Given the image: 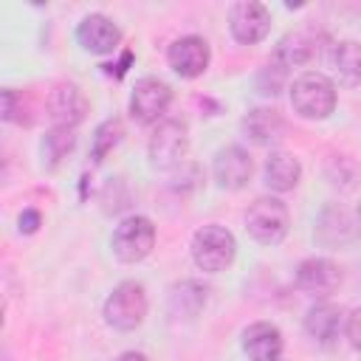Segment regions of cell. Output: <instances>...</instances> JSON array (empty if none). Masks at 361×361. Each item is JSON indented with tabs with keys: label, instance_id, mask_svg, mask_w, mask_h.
<instances>
[{
	"label": "cell",
	"instance_id": "13",
	"mask_svg": "<svg viewBox=\"0 0 361 361\" xmlns=\"http://www.w3.org/2000/svg\"><path fill=\"white\" fill-rule=\"evenodd\" d=\"M212 172H214V180L223 189H243L251 180L254 164H251V155L243 147L228 144V147L217 149V155L212 161Z\"/></svg>",
	"mask_w": 361,
	"mask_h": 361
},
{
	"label": "cell",
	"instance_id": "14",
	"mask_svg": "<svg viewBox=\"0 0 361 361\" xmlns=\"http://www.w3.org/2000/svg\"><path fill=\"white\" fill-rule=\"evenodd\" d=\"M209 302V288L197 279H180L166 290V313L172 319L192 322Z\"/></svg>",
	"mask_w": 361,
	"mask_h": 361
},
{
	"label": "cell",
	"instance_id": "24",
	"mask_svg": "<svg viewBox=\"0 0 361 361\" xmlns=\"http://www.w3.org/2000/svg\"><path fill=\"white\" fill-rule=\"evenodd\" d=\"M285 79H288V68L271 56V62H265L257 73V90L262 96H276L285 87Z\"/></svg>",
	"mask_w": 361,
	"mask_h": 361
},
{
	"label": "cell",
	"instance_id": "5",
	"mask_svg": "<svg viewBox=\"0 0 361 361\" xmlns=\"http://www.w3.org/2000/svg\"><path fill=\"white\" fill-rule=\"evenodd\" d=\"M189 149V135H186V124L178 118H164L155 124L149 144H147V155H149V166L152 169H175L183 164Z\"/></svg>",
	"mask_w": 361,
	"mask_h": 361
},
{
	"label": "cell",
	"instance_id": "10",
	"mask_svg": "<svg viewBox=\"0 0 361 361\" xmlns=\"http://www.w3.org/2000/svg\"><path fill=\"white\" fill-rule=\"evenodd\" d=\"M209 59H212V51H209V42L197 34H186V37H178L169 51H166V62L169 68L180 76V79H197L206 73L209 68Z\"/></svg>",
	"mask_w": 361,
	"mask_h": 361
},
{
	"label": "cell",
	"instance_id": "27",
	"mask_svg": "<svg viewBox=\"0 0 361 361\" xmlns=\"http://www.w3.org/2000/svg\"><path fill=\"white\" fill-rule=\"evenodd\" d=\"M113 361H149L144 353H135V350H124V353H118Z\"/></svg>",
	"mask_w": 361,
	"mask_h": 361
},
{
	"label": "cell",
	"instance_id": "11",
	"mask_svg": "<svg viewBox=\"0 0 361 361\" xmlns=\"http://www.w3.org/2000/svg\"><path fill=\"white\" fill-rule=\"evenodd\" d=\"M341 285V268L327 257H307L296 268V288L307 296L327 299Z\"/></svg>",
	"mask_w": 361,
	"mask_h": 361
},
{
	"label": "cell",
	"instance_id": "16",
	"mask_svg": "<svg viewBox=\"0 0 361 361\" xmlns=\"http://www.w3.org/2000/svg\"><path fill=\"white\" fill-rule=\"evenodd\" d=\"M243 133L254 144H259V147H274V144H279L285 138L288 124L279 116V110H274V107H254L243 118Z\"/></svg>",
	"mask_w": 361,
	"mask_h": 361
},
{
	"label": "cell",
	"instance_id": "1",
	"mask_svg": "<svg viewBox=\"0 0 361 361\" xmlns=\"http://www.w3.org/2000/svg\"><path fill=\"white\" fill-rule=\"evenodd\" d=\"M290 104L302 118L322 121L336 110V85L322 71H305L290 85Z\"/></svg>",
	"mask_w": 361,
	"mask_h": 361
},
{
	"label": "cell",
	"instance_id": "28",
	"mask_svg": "<svg viewBox=\"0 0 361 361\" xmlns=\"http://www.w3.org/2000/svg\"><path fill=\"white\" fill-rule=\"evenodd\" d=\"M355 231L361 234V203H358V209H355Z\"/></svg>",
	"mask_w": 361,
	"mask_h": 361
},
{
	"label": "cell",
	"instance_id": "6",
	"mask_svg": "<svg viewBox=\"0 0 361 361\" xmlns=\"http://www.w3.org/2000/svg\"><path fill=\"white\" fill-rule=\"evenodd\" d=\"M110 248L118 262H141L155 248V226L144 214L124 217L110 237Z\"/></svg>",
	"mask_w": 361,
	"mask_h": 361
},
{
	"label": "cell",
	"instance_id": "26",
	"mask_svg": "<svg viewBox=\"0 0 361 361\" xmlns=\"http://www.w3.org/2000/svg\"><path fill=\"white\" fill-rule=\"evenodd\" d=\"M20 231L23 234H34L39 226H42V214L37 212V209H23V214H20Z\"/></svg>",
	"mask_w": 361,
	"mask_h": 361
},
{
	"label": "cell",
	"instance_id": "15",
	"mask_svg": "<svg viewBox=\"0 0 361 361\" xmlns=\"http://www.w3.org/2000/svg\"><path fill=\"white\" fill-rule=\"evenodd\" d=\"M282 333L271 322H254L243 330V350L248 361H279L282 358Z\"/></svg>",
	"mask_w": 361,
	"mask_h": 361
},
{
	"label": "cell",
	"instance_id": "8",
	"mask_svg": "<svg viewBox=\"0 0 361 361\" xmlns=\"http://www.w3.org/2000/svg\"><path fill=\"white\" fill-rule=\"evenodd\" d=\"M228 31L237 42L254 45L271 31V11L257 0H240L228 8Z\"/></svg>",
	"mask_w": 361,
	"mask_h": 361
},
{
	"label": "cell",
	"instance_id": "23",
	"mask_svg": "<svg viewBox=\"0 0 361 361\" xmlns=\"http://www.w3.org/2000/svg\"><path fill=\"white\" fill-rule=\"evenodd\" d=\"M76 144V135L73 130H65V127H51L48 135L42 138V158L48 161V166H56Z\"/></svg>",
	"mask_w": 361,
	"mask_h": 361
},
{
	"label": "cell",
	"instance_id": "3",
	"mask_svg": "<svg viewBox=\"0 0 361 361\" xmlns=\"http://www.w3.org/2000/svg\"><path fill=\"white\" fill-rule=\"evenodd\" d=\"M237 257V240L228 228L209 223L192 234V259L206 274L226 271Z\"/></svg>",
	"mask_w": 361,
	"mask_h": 361
},
{
	"label": "cell",
	"instance_id": "21",
	"mask_svg": "<svg viewBox=\"0 0 361 361\" xmlns=\"http://www.w3.org/2000/svg\"><path fill=\"white\" fill-rule=\"evenodd\" d=\"M330 65L344 87H355L361 82V45L355 39H338L330 51Z\"/></svg>",
	"mask_w": 361,
	"mask_h": 361
},
{
	"label": "cell",
	"instance_id": "7",
	"mask_svg": "<svg viewBox=\"0 0 361 361\" xmlns=\"http://www.w3.org/2000/svg\"><path fill=\"white\" fill-rule=\"evenodd\" d=\"M172 104V87L164 79L144 76L135 82L130 96V113L138 124H158L164 121V113Z\"/></svg>",
	"mask_w": 361,
	"mask_h": 361
},
{
	"label": "cell",
	"instance_id": "25",
	"mask_svg": "<svg viewBox=\"0 0 361 361\" xmlns=\"http://www.w3.org/2000/svg\"><path fill=\"white\" fill-rule=\"evenodd\" d=\"M344 333L350 338V344L355 350H361V307H353L347 316H344Z\"/></svg>",
	"mask_w": 361,
	"mask_h": 361
},
{
	"label": "cell",
	"instance_id": "2",
	"mask_svg": "<svg viewBox=\"0 0 361 361\" xmlns=\"http://www.w3.org/2000/svg\"><path fill=\"white\" fill-rule=\"evenodd\" d=\"M147 293H144V285L141 282H133V279H124L118 282L107 299H104V322L113 327V330H121V333H130L135 327H141V322L147 319Z\"/></svg>",
	"mask_w": 361,
	"mask_h": 361
},
{
	"label": "cell",
	"instance_id": "12",
	"mask_svg": "<svg viewBox=\"0 0 361 361\" xmlns=\"http://www.w3.org/2000/svg\"><path fill=\"white\" fill-rule=\"evenodd\" d=\"M76 42L87 54L104 56V54H113L121 45V31H118V25L110 17H104V14H87L76 25Z\"/></svg>",
	"mask_w": 361,
	"mask_h": 361
},
{
	"label": "cell",
	"instance_id": "29",
	"mask_svg": "<svg viewBox=\"0 0 361 361\" xmlns=\"http://www.w3.org/2000/svg\"><path fill=\"white\" fill-rule=\"evenodd\" d=\"M279 361H282V358H279Z\"/></svg>",
	"mask_w": 361,
	"mask_h": 361
},
{
	"label": "cell",
	"instance_id": "9",
	"mask_svg": "<svg viewBox=\"0 0 361 361\" xmlns=\"http://www.w3.org/2000/svg\"><path fill=\"white\" fill-rule=\"evenodd\" d=\"M45 110H48V118L54 127L73 130L87 116V99L73 82H59L51 87V93L45 99Z\"/></svg>",
	"mask_w": 361,
	"mask_h": 361
},
{
	"label": "cell",
	"instance_id": "18",
	"mask_svg": "<svg viewBox=\"0 0 361 361\" xmlns=\"http://www.w3.org/2000/svg\"><path fill=\"white\" fill-rule=\"evenodd\" d=\"M302 180V164L290 152H271L265 161V186L274 192H290Z\"/></svg>",
	"mask_w": 361,
	"mask_h": 361
},
{
	"label": "cell",
	"instance_id": "17",
	"mask_svg": "<svg viewBox=\"0 0 361 361\" xmlns=\"http://www.w3.org/2000/svg\"><path fill=\"white\" fill-rule=\"evenodd\" d=\"M344 327V316H341V307L327 302V299H319L316 305H310V310L305 313V333L319 341V344H330L338 330Z\"/></svg>",
	"mask_w": 361,
	"mask_h": 361
},
{
	"label": "cell",
	"instance_id": "4",
	"mask_svg": "<svg viewBox=\"0 0 361 361\" xmlns=\"http://www.w3.org/2000/svg\"><path fill=\"white\" fill-rule=\"evenodd\" d=\"M245 228L248 234L259 243V245H276L285 240L288 228H290V214L288 206L279 197H257L248 212H245Z\"/></svg>",
	"mask_w": 361,
	"mask_h": 361
},
{
	"label": "cell",
	"instance_id": "22",
	"mask_svg": "<svg viewBox=\"0 0 361 361\" xmlns=\"http://www.w3.org/2000/svg\"><path fill=\"white\" fill-rule=\"evenodd\" d=\"M121 138H124V124H121V118H104V121L96 127V133H93L90 158H93V161H104V155L113 152Z\"/></svg>",
	"mask_w": 361,
	"mask_h": 361
},
{
	"label": "cell",
	"instance_id": "20",
	"mask_svg": "<svg viewBox=\"0 0 361 361\" xmlns=\"http://www.w3.org/2000/svg\"><path fill=\"white\" fill-rule=\"evenodd\" d=\"M316 37L307 31V28H296V31H288L276 51H274V59H279L285 68H296V65H305L316 56Z\"/></svg>",
	"mask_w": 361,
	"mask_h": 361
},
{
	"label": "cell",
	"instance_id": "19",
	"mask_svg": "<svg viewBox=\"0 0 361 361\" xmlns=\"http://www.w3.org/2000/svg\"><path fill=\"white\" fill-rule=\"evenodd\" d=\"M353 231H355V223L350 220V214H347L344 206H327V209H322V214L316 220V240L322 245H330V248L344 245L353 237Z\"/></svg>",
	"mask_w": 361,
	"mask_h": 361
}]
</instances>
